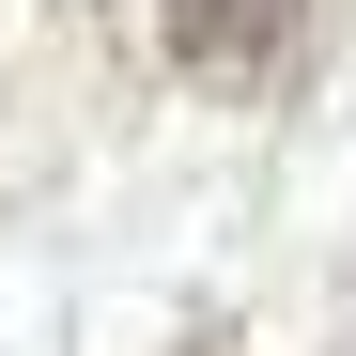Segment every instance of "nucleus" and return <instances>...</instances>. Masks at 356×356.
Returning <instances> with one entry per match:
<instances>
[{"instance_id":"nucleus-1","label":"nucleus","mask_w":356,"mask_h":356,"mask_svg":"<svg viewBox=\"0 0 356 356\" xmlns=\"http://www.w3.org/2000/svg\"><path fill=\"white\" fill-rule=\"evenodd\" d=\"M155 16H170V63L202 93H248L279 63V0H155Z\"/></svg>"}]
</instances>
